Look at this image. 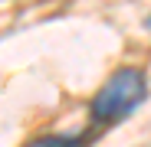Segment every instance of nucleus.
Wrapping results in <instances>:
<instances>
[{"mask_svg": "<svg viewBox=\"0 0 151 147\" xmlns=\"http://www.w3.org/2000/svg\"><path fill=\"white\" fill-rule=\"evenodd\" d=\"M148 98V79L141 69L125 65L118 72H112L109 82L95 92L89 114H92V124H115V121L135 114Z\"/></svg>", "mask_w": 151, "mask_h": 147, "instance_id": "nucleus-1", "label": "nucleus"}, {"mask_svg": "<svg viewBox=\"0 0 151 147\" xmlns=\"http://www.w3.org/2000/svg\"><path fill=\"white\" fill-rule=\"evenodd\" d=\"M86 134H46V137H33L23 147H86Z\"/></svg>", "mask_w": 151, "mask_h": 147, "instance_id": "nucleus-2", "label": "nucleus"}, {"mask_svg": "<svg viewBox=\"0 0 151 147\" xmlns=\"http://www.w3.org/2000/svg\"><path fill=\"white\" fill-rule=\"evenodd\" d=\"M148 30H151V16H148Z\"/></svg>", "mask_w": 151, "mask_h": 147, "instance_id": "nucleus-3", "label": "nucleus"}]
</instances>
